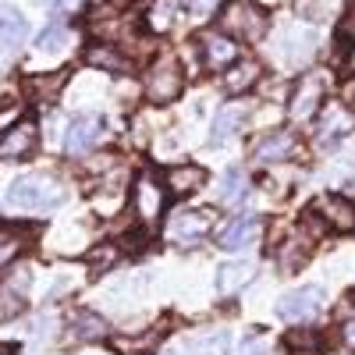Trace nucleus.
Here are the masks:
<instances>
[{"label": "nucleus", "mask_w": 355, "mask_h": 355, "mask_svg": "<svg viewBox=\"0 0 355 355\" xmlns=\"http://www.w3.org/2000/svg\"><path fill=\"white\" fill-rule=\"evenodd\" d=\"M8 202L15 210H50L64 202V189L46 174H21L8 189Z\"/></svg>", "instance_id": "nucleus-1"}, {"label": "nucleus", "mask_w": 355, "mask_h": 355, "mask_svg": "<svg viewBox=\"0 0 355 355\" xmlns=\"http://www.w3.org/2000/svg\"><path fill=\"white\" fill-rule=\"evenodd\" d=\"M270 28V18H266L263 8L249 4V0H231L220 15V33H227L234 43H259Z\"/></svg>", "instance_id": "nucleus-2"}, {"label": "nucleus", "mask_w": 355, "mask_h": 355, "mask_svg": "<svg viewBox=\"0 0 355 355\" xmlns=\"http://www.w3.org/2000/svg\"><path fill=\"white\" fill-rule=\"evenodd\" d=\"M323 306H327V291L316 284H306V288H295V291L281 295L277 316L288 323H306V320H316L323 313Z\"/></svg>", "instance_id": "nucleus-3"}, {"label": "nucleus", "mask_w": 355, "mask_h": 355, "mask_svg": "<svg viewBox=\"0 0 355 355\" xmlns=\"http://www.w3.org/2000/svg\"><path fill=\"white\" fill-rule=\"evenodd\" d=\"M182 89H185V71L178 68L174 57H160L146 75V96L153 103H174L182 96Z\"/></svg>", "instance_id": "nucleus-4"}, {"label": "nucleus", "mask_w": 355, "mask_h": 355, "mask_svg": "<svg viewBox=\"0 0 355 355\" xmlns=\"http://www.w3.org/2000/svg\"><path fill=\"white\" fill-rule=\"evenodd\" d=\"M210 231H214V214L210 210H178L167 220V239L178 242V245H199Z\"/></svg>", "instance_id": "nucleus-5"}, {"label": "nucleus", "mask_w": 355, "mask_h": 355, "mask_svg": "<svg viewBox=\"0 0 355 355\" xmlns=\"http://www.w3.org/2000/svg\"><path fill=\"white\" fill-rule=\"evenodd\" d=\"M323 100H327V82H323L320 71H309L299 78V89H295L291 100V117L295 121H309L316 110H323Z\"/></svg>", "instance_id": "nucleus-6"}, {"label": "nucleus", "mask_w": 355, "mask_h": 355, "mask_svg": "<svg viewBox=\"0 0 355 355\" xmlns=\"http://www.w3.org/2000/svg\"><path fill=\"white\" fill-rule=\"evenodd\" d=\"M40 146V128L33 117H25V121H18L15 128H8L4 135H0V157L4 160H25L33 157Z\"/></svg>", "instance_id": "nucleus-7"}, {"label": "nucleus", "mask_w": 355, "mask_h": 355, "mask_svg": "<svg viewBox=\"0 0 355 355\" xmlns=\"http://www.w3.org/2000/svg\"><path fill=\"white\" fill-rule=\"evenodd\" d=\"M263 239V217H252V214H245V217H234L224 231H220V249H227V252H245V249H252L256 242Z\"/></svg>", "instance_id": "nucleus-8"}, {"label": "nucleus", "mask_w": 355, "mask_h": 355, "mask_svg": "<svg viewBox=\"0 0 355 355\" xmlns=\"http://www.w3.org/2000/svg\"><path fill=\"white\" fill-rule=\"evenodd\" d=\"M199 50H202V61H206L210 71L231 68L234 61H239V53H242V46L234 43L227 33H206V36H199Z\"/></svg>", "instance_id": "nucleus-9"}, {"label": "nucleus", "mask_w": 355, "mask_h": 355, "mask_svg": "<svg viewBox=\"0 0 355 355\" xmlns=\"http://www.w3.org/2000/svg\"><path fill=\"white\" fill-rule=\"evenodd\" d=\"M100 135H103V121H100V117L96 114H82L64 132V150L71 157H82V153H89L100 142Z\"/></svg>", "instance_id": "nucleus-10"}, {"label": "nucleus", "mask_w": 355, "mask_h": 355, "mask_svg": "<svg viewBox=\"0 0 355 355\" xmlns=\"http://www.w3.org/2000/svg\"><path fill=\"white\" fill-rule=\"evenodd\" d=\"M313 214L323 217V224L334 231H352L355 227V202L348 196H320L313 202Z\"/></svg>", "instance_id": "nucleus-11"}, {"label": "nucleus", "mask_w": 355, "mask_h": 355, "mask_svg": "<svg viewBox=\"0 0 355 355\" xmlns=\"http://www.w3.org/2000/svg\"><path fill=\"white\" fill-rule=\"evenodd\" d=\"M295 153H299V135L295 132H270L256 146L259 164H281V160H291Z\"/></svg>", "instance_id": "nucleus-12"}, {"label": "nucleus", "mask_w": 355, "mask_h": 355, "mask_svg": "<svg viewBox=\"0 0 355 355\" xmlns=\"http://www.w3.org/2000/svg\"><path fill=\"white\" fill-rule=\"evenodd\" d=\"M355 128V117L341 107V103H327L323 107V128H320V146H334L338 139H345Z\"/></svg>", "instance_id": "nucleus-13"}, {"label": "nucleus", "mask_w": 355, "mask_h": 355, "mask_svg": "<svg viewBox=\"0 0 355 355\" xmlns=\"http://www.w3.org/2000/svg\"><path fill=\"white\" fill-rule=\"evenodd\" d=\"M164 182H167V189H171L174 196H185V192H196V189L206 185V171H202L199 164H178V167L167 171Z\"/></svg>", "instance_id": "nucleus-14"}, {"label": "nucleus", "mask_w": 355, "mask_h": 355, "mask_svg": "<svg viewBox=\"0 0 355 355\" xmlns=\"http://www.w3.org/2000/svg\"><path fill=\"white\" fill-rule=\"evenodd\" d=\"M256 274V266L249 259H239V263H224L220 270H217V291L220 295H234L242 284H249Z\"/></svg>", "instance_id": "nucleus-15"}, {"label": "nucleus", "mask_w": 355, "mask_h": 355, "mask_svg": "<svg viewBox=\"0 0 355 355\" xmlns=\"http://www.w3.org/2000/svg\"><path fill=\"white\" fill-rule=\"evenodd\" d=\"M107 334V320L100 313H89V309H78L71 316V338L75 341H100Z\"/></svg>", "instance_id": "nucleus-16"}, {"label": "nucleus", "mask_w": 355, "mask_h": 355, "mask_svg": "<svg viewBox=\"0 0 355 355\" xmlns=\"http://www.w3.org/2000/svg\"><path fill=\"white\" fill-rule=\"evenodd\" d=\"M256 82H259V64H256V61H234V64L224 71L227 93H249Z\"/></svg>", "instance_id": "nucleus-17"}, {"label": "nucleus", "mask_w": 355, "mask_h": 355, "mask_svg": "<svg viewBox=\"0 0 355 355\" xmlns=\"http://www.w3.org/2000/svg\"><path fill=\"white\" fill-rule=\"evenodd\" d=\"M132 206H135V214L142 217V220H153V217H160V206H164V196H160V189L153 185V182H142L135 185V199H132Z\"/></svg>", "instance_id": "nucleus-18"}, {"label": "nucleus", "mask_w": 355, "mask_h": 355, "mask_svg": "<svg viewBox=\"0 0 355 355\" xmlns=\"http://www.w3.org/2000/svg\"><path fill=\"white\" fill-rule=\"evenodd\" d=\"M25 284H28V274L18 281V288H15V281H8L4 288H0V320H15L18 313H25Z\"/></svg>", "instance_id": "nucleus-19"}, {"label": "nucleus", "mask_w": 355, "mask_h": 355, "mask_svg": "<svg viewBox=\"0 0 355 355\" xmlns=\"http://www.w3.org/2000/svg\"><path fill=\"white\" fill-rule=\"evenodd\" d=\"M242 121H245V107H242V103H231V107H224V110L214 117V142L231 139L234 132L242 128Z\"/></svg>", "instance_id": "nucleus-20"}, {"label": "nucleus", "mask_w": 355, "mask_h": 355, "mask_svg": "<svg viewBox=\"0 0 355 355\" xmlns=\"http://www.w3.org/2000/svg\"><path fill=\"white\" fill-rule=\"evenodd\" d=\"M25 40V18L15 8H0V46H18Z\"/></svg>", "instance_id": "nucleus-21"}, {"label": "nucleus", "mask_w": 355, "mask_h": 355, "mask_svg": "<svg viewBox=\"0 0 355 355\" xmlns=\"http://www.w3.org/2000/svg\"><path fill=\"white\" fill-rule=\"evenodd\" d=\"M25 231L21 227H0V270H8V266L21 256L25 249Z\"/></svg>", "instance_id": "nucleus-22"}, {"label": "nucleus", "mask_w": 355, "mask_h": 355, "mask_svg": "<svg viewBox=\"0 0 355 355\" xmlns=\"http://www.w3.org/2000/svg\"><path fill=\"white\" fill-rule=\"evenodd\" d=\"M345 4V0H295V11H299V18L306 21H323L338 15V8Z\"/></svg>", "instance_id": "nucleus-23"}, {"label": "nucleus", "mask_w": 355, "mask_h": 355, "mask_svg": "<svg viewBox=\"0 0 355 355\" xmlns=\"http://www.w3.org/2000/svg\"><path fill=\"white\" fill-rule=\"evenodd\" d=\"M85 57H89V64H96V68H103V71H114V75H125V71H128V61H125V57L117 53L114 46H93Z\"/></svg>", "instance_id": "nucleus-24"}, {"label": "nucleus", "mask_w": 355, "mask_h": 355, "mask_svg": "<svg viewBox=\"0 0 355 355\" xmlns=\"http://www.w3.org/2000/svg\"><path fill=\"white\" fill-rule=\"evenodd\" d=\"M245 174L239 171V167H231L227 174H224V182H220V189H217V202L220 206H227V202H239L242 196H245Z\"/></svg>", "instance_id": "nucleus-25"}, {"label": "nucleus", "mask_w": 355, "mask_h": 355, "mask_svg": "<svg viewBox=\"0 0 355 355\" xmlns=\"http://www.w3.org/2000/svg\"><path fill=\"white\" fill-rule=\"evenodd\" d=\"M64 40H68V33H64L61 25H53V28H46V33L40 36V50L53 53V50H61V46H64Z\"/></svg>", "instance_id": "nucleus-26"}, {"label": "nucleus", "mask_w": 355, "mask_h": 355, "mask_svg": "<svg viewBox=\"0 0 355 355\" xmlns=\"http://www.w3.org/2000/svg\"><path fill=\"white\" fill-rule=\"evenodd\" d=\"M217 4H220V0H182L185 15H192V18H210L217 11Z\"/></svg>", "instance_id": "nucleus-27"}, {"label": "nucleus", "mask_w": 355, "mask_h": 355, "mask_svg": "<svg viewBox=\"0 0 355 355\" xmlns=\"http://www.w3.org/2000/svg\"><path fill=\"white\" fill-rule=\"evenodd\" d=\"M270 352V345H266L259 334H249V338H242V355H266Z\"/></svg>", "instance_id": "nucleus-28"}, {"label": "nucleus", "mask_w": 355, "mask_h": 355, "mask_svg": "<svg viewBox=\"0 0 355 355\" xmlns=\"http://www.w3.org/2000/svg\"><path fill=\"white\" fill-rule=\"evenodd\" d=\"M117 259V249H96V252H89V263H93V266H100V270H103V266H110Z\"/></svg>", "instance_id": "nucleus-29"}, {"label": "nucleus", "mask_w": 355, "mask_h": 355, "mask_svg": "<svg viewBox=\"0 0 355 355\" xmlns=\"http://www.w3.org/2000/svg\"><path fill=\"white\" fill-rule=\"evenodd\" d=\"M348 36H355V4H352V11L341 21V40H348Z\"/></svg>", "instance_id": "nucleus-30"}, {"label": "nucleus", "mask_w": 355, "mask_h": 355, "mask_svg": "<svg viewBox=\"0 0 355 355\" xmlns=\"http://www.w3.org/2000/svg\"><path fill=\"white\" fill-rule=\"evenodd\" d=\"M345 345L355 348V323H345Z\"/></svg>", "instance_id": "nucleus-31"}, {"label": "nucleus", "mask_w": 355, "mask_h": 355, "mask_svg": "<svg viewBox=\"0 0 355 355\" xmlns=\"http://www.w3.org/2000/svg\"><path fill=\"white\" fill-rule=\"evenodd\" d=\"M75 4H78V0H53V8H57V11H64V8H75Z\"/></svg>", "instance_id": "nucleus-32"}, {"label": "nucleus", "mask_w": 355, "mask_h": 355, "mask_svg": "<svg viewBox=\"0 0 355 355\" xmlns=\"http://www.w3.org/2000/svg\"><path fill=\"white\" fill-rule=\"evenodd\" d=\"M345 196H348V199H355V178H348V185H345Z\"/></svg>", "instance_id": "nucleus-33"}, {"label": "nucleus", "mask_w": 355, "mask_h": 355, "mask_svg": "<svg viewBox=\"0 0 355 355\" xmlns=\"http://www.w3.org/2000/svg\"><path fill=\"white\" fill-rule=\"evenodd\" d=\"M352 68H355V53H352Z\"/></svg>", "instance_id": "nucleus-34"}]
</instances>
